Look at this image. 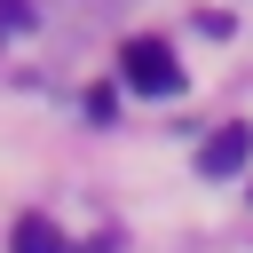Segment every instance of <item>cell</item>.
Segmentation results:
<instances>
[{"label": "cell", "mask_w": 253, "mask_h": 253, "mask_svg": "<svg viewBox=\"0 0 253 253\" xmlns=\"http://www.w3.org/2000/svg\"><path fill=\"white\" fill-rule=\"evenodd\" d=\"M119 79L134 95H182V63H174L166 40H126L119 47Z\"/></svg>", "instance_id": "6da1fadb"}, {"label": "cell", "mask_w": 253, "mask_h": 253, "mask_svg": "<svg viewBox=\"0 0 253 253\" xmlns=\"http://www.w3.org/2000/svg\"><path fill=\"white\" fill-rule=\"evenodd\" d=\"M245 158H253V126H221V134H206V142H198V174H213V182H221V174H237Z\"/></svg>", "instance_id": "7a4b0ae2"}, {"label": "cell", "mask_w": 253, "mask_h": 253, "mask_svg": "<svg viewBox=\"0 0 253 253\" xmlns=\"http://www.w3.org/2000/svg\"><path fill=\"white\" fill-rule=\"evenodd\" d=\"M8 253H63V237H55V221H47V213H24V221H16V237H8Z\"/></svg>", "instance_id": "3957f363"}, {"label": "cell", "mask_w": 253, "mask_h": 253, "mask_svg": "<svg viewBox=\"0 0 253 253\" xmlns=\"http://www.w3.org/2000/svg\"><path fill=\"white\" fill-rule=\"evenodd\" d=\"M79 253H95V245H79Z\"/></svg>", "instance_id": "277c9868"}]
</instances>
